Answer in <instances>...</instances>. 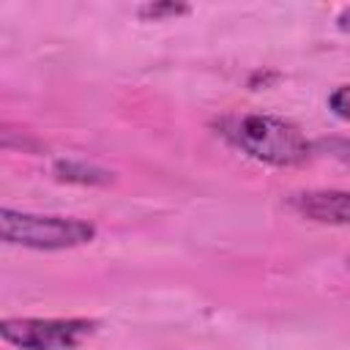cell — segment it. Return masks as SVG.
Here are the masks:
<instances>
[{
  "label": "cell",
  "mask_w": 350,
  "mask_h": 350,
  "mask_svg": "<svg viewBox=\"0 0 350 350\" xmlns=\"http://www.w3.org/2000/svg\"><path fill=\"white\" fill-rule=\"evenodd\" d=\"M219 134L254 161L271 167H298L312 159V142L284 118L265 112H232L216 123Z\"/></svg>",
  "instance_id": "obj_1"
},
{
  "label": "cell",
  "mask_w": 350,
  "mask_h": 350,
  "mask_svg": "<svg viewBox=\"0 0 350 350\" xmlns=\"http://www.w3.org/2000/svg\"><path fill=\"white\" fill-rule=\"evenodd\" d=\"M0 238L8 246L36 249V252H63L90 243L96 238V224L77 216L27 213V211L3 208Z\"/></svg>",
  "instance_id": "obj_2"
},
{
  "label": "cell",
  "mask_w": 350,
  "mask_h": 350,
  "mask_svg": "<svg viewBox=\"0 0 350 350\" xmlns=\"http://www.w3.org/2000/svg\"><path fill=\"white\" fill-rule=\"evenodd\" d=\"M98 331L88 317H5L0 323L3 342L19 350H74Z\"/></svg>",
  "instance_id": "obj_3"
},
{
  "label": "cell",
  "mask_w": 350,
  "mask_h": 350,
  "mask_svg": "<svg viewBox=\"0 0 350 350\" xmlns=\"http://www.w3.org/2000/svg\"><path fill=\"white\" fill-rule=\"evenodd\" d=\"M287 205L317 224L350 227V191L342 189H306L287 197Z\"/></svg>",
  "instance_id": "obj_4"
},
{
  "label": "cell",
  "mask_w": 350,
  "mask_h": 350,
  "mask_svg": "<svg viewBox=\"0 0 350 350\" xmlns=\"http://www.w3.org/2000/svg\"><path fill=\"white\" fill-rule=\"evenodd\" d=\"M52 172L63 183H77V186H104L112 180V172L79 159H60L52 164Z\"/></svg>",
  "instance_id": "obj_5"
},
{
  "label": "cell",
  "mask_w": 350,
  "mask_h": 350,
  "mask_svg": "<svg viewBox=\"0 0 350 350\" xmlns=\"http://www.w3.org/2000/svg\"><path fill=\"white\" fill-rule=\"evenodd\" d=\"M137 14L145 22H164V19H175V16L189 14V5H183V3H145L137 8Z\"/></svg>",
  "instance_id": "obj_6"
},
{
  "label": "cell",
  "mask_w": 350,
  "mask_h": 350,
  "mask_svg": "<svg viewBox=\"0 0 350 350\" xmlns=\"http://www.w3.org/2000/svg\"><path fill=\"white\" fill-rule=\"evenodd\" d=\"M328 109H331L336 118H342V120L350 123V85H339V88L328 96Z\"/></svg>",
  "instance_id": "obj_7"
},
{
  "label": "cell",
  "mask_w": 350,
  "mask_h": 350,
  "mask_svg": "<svg viewBox=\"0 0 350 350\" xmlns=\"http://www.w3.org/2000/svg\"><path fill=\"white\" fill-rule=\"evenodd\" d=\"M317 148L325 150L331 159L342 161L345 167H350V139H345V137H331V139L317 142Z\"/></svg>",
  "instance_id": "obj_8"
},
{
  "label": "cell",
  "mask_w": 350,
  "mask_h": 350,
  "mask_svg": "<svg viewBox=\"0 0 350 350\" xmlns=\"http://www.w3.org/2000/svg\"><path fill=\"white\" fill-rule=\"evenodd\" d=\"M336 25H339V30H350V8H345V11L336 16Z\"/></svg>",
  "instance_id": "obj_9"
}]
</instances>
